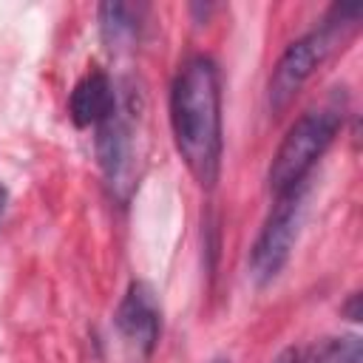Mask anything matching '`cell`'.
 Listing matches in <instances>:
<instances>
[{"mask_svg":"<svg viewBox=\"0 0 363 363\" xmlns=\"http://www.w3.org/2000/svg\"><path fill=\"white\" fill-rule=\"evenodd\" d=\"M96 159L111 193L119 201H128L139 176V133L130 96H116L113 111L96 125Z\"/></svg>","mask_w":363,"mask_h":363,"instance_id":"cell-4","label":"cell"},{"mask_svg":"<svg viewBox=\"0 0 363 363\" xmlns=\"http://www.w3.org/2000/svg\"><path fill=\"white\" fill-rule=\"evenodd\" d=\"M363 354H360V340L357 337H343V340H335L326 354H320V363H360Z\"/></svg>","mask_w":363,"mask_h":363,"instance_id":"cell-9","label":"cell"},{"mask_svg":"<svg viewBox=\"0 0 363 363\" xmlns=\"http://www.w3.org/2000/svg\"><path fill=\"white\" fill-rule=\"evenodd\" d=\"M340 128V113L332 108H318L303 113L284 136L272 164H269V190L275 196L306 182L315 162L326 153Z\"/></svg>","mask_w":363,"mask_h":363,"instance_id":"cell-3","label":"cell"},{"mask_svg":"<svg viewBox=\"0 0 363 363\" xmlns=\"http://www.w3.org/2000/svg\"><path fill=\"white\" fill-rule=\"evenodd\" d=\"M357 17H360V3L335 6L332 17L318 31H309L301 40L286 45V51L281 54L278 65L272 68L269 88H267V99H269V111L272 113H284L295 102V96L306 85V79L329 57V51L337 45V40L349 28H354Z\"/></svg>","mask_w":363,"mask_h":363,"instance_id":"cell-2","label":"cell"},{"mask_svg":"<svg viewBox=\"0 0 363 363\" xmlns=\"http://www.w3.org/2000/svg\"><path fill=\"white\" fill-rule=\"evenodd\" d=\"M213 363H230V360H213Z\"/></svg>","mask_w":363,"mask_h":363,"instance_id":"cell-12","label":"cell"},{"mask_svg":"<svg viewBox=\"0 0 363 363\" xmlns=\"http://www.w3.org/2000/svg\"><path fill=\"white\" fill-rule=\"evenodd\" d=\"M301 216H303V184L275 196V204L250 250V269L258 284L272 281L289 261V252L298 238Z\"/></svg>","mask_w":363,"mask_h":363,"instance_id":"cell-5","label":"cell"},{"mask_svg":"<svg viewBox=\"0 0 363 363\" xmlns=\"http://www.w3.org/2000/svg\"><path fill=\"white\" fill-rule=\"evenodd\" d=\"M6 204H9V190H6V184L0 182V221H3V216H6Z\"/></svg>","mask_w":363,"mask_h":363,"instance_id":"cell-11","label":"cell"},{"mask_svg":"<svg viewBox=\"0 0 363 363\" xmlns=\"http://www.w3.org/2000/svg\"><path fill=\"white\" fill-rule=\"evenodd\" d=\"M99 28L111 51L130 48L139 37V9L128 3H105L99 6Z\"/></svg>","mask_w":363,"mask_h":363,"instance_id":"cell-8","label":"cell"},{"mask_svg":"<svg viewBox=\"0 0 363 363\" xmlns=\"http://www.w3.org/2000/svg\"><path fill=\"white\" fill-rule=\"evenodd\" d=\"M275 363H320V354L315 349H286L275 357Z\"/></svg>","mask_w":363,"mask_h":363,"instance_id":"cell-10","label":"cell"},{"mask_svg":"<svg viewBox=\"0 0 363 363\" xmlns=\"http://www.w3.org/2000/svg\"><path fill=\"white\" fill-rule=\"evenodd\" d=\"M116 96H119V91L111 82V77L102 71H91L71 91L68 113H71L77 128H96L113 111Z\"/></svg>","mask_w":363,"mask_h":363,"instance_id":"cell-7","label":"cell"},{"mask_svg":"<svg viewBox=\"0 0 363 363\" xmlns=\"http://www.w3.org/2000/svg\"><path fill=\"white\" fill-rule=\"evenodd\" d=\"M170 125L176 147L201 187L221 170V77L210 57H190L170 88Z\"/></svg>","mask_w":363,"mask_h":363,"instance_id":"cell-1","label":"cell"},{"mask_svg":"<svg viewBox=\"0 0 363 363\" xmlns=\"http://www.w3.org/2000/svg\"><path fill=\"white\" fill-rule=\"evenodd\" d=\"M113 323L119 329V335L139 352V354H150L159 343V332H162V309L156 301V292L142 284L133 281L125 292V298L119 301V309L113 315Z\"/></svg>","mask_w":363,"mask_h":363,"instance_id":"cell-6","label":"cell"}]
</instances>
